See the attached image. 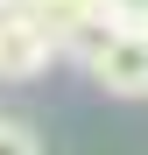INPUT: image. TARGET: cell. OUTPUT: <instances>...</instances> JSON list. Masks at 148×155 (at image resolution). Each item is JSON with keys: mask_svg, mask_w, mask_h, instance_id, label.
<instances>
[{"mask_svg": "<svg viewBox=\"0 0 148 155\" xmlns=\"http://www.w3.org/2000/svg\"><path fill=\"white\" fill-rule=\"evenodd\" d=\"M57 57H64V49L49 42V28L35 21V7H28V0L0 7V78H7V85H28V78H42Z\"/></svg>", "mask_w": 148, "mask_h": 155, "instance_id": "cell-1", "label": "cell"}, {"mask_svg": "<svg viewBox=\"0 0 148 155\" xmlns=\"http://www.w3.org/2000/svg\"><path fill=\"white\" fill-rule=\"evenodd\" d=\"M92 85L113 99H148V28H120L92 57Z\"/></svg>", "mask_w": 148, "mask_h": 155, "instance_id": "cell-2", "label": "cell"}, {"mask_svg": "<svg viewBox=\"0 0 148 155\" xmlns=\"http://www.w3.org/2000/svg\"><path fill=\"white\" fill-rule=\"evenodd\" d=\"M0 155H42V134L28 120H7V113H0Z\"/></svg>", "mask_w": 148, "mask_h": 155, "instance_id": "cell-3", "label": "cell"}, {"mask_svg": "<svg viewBox=\"0 0 148 155\" xmlns=\"http://www.w3.org/2000/svg\"><path fill=\"white\" fill-rule=\"evenodd\" d=\"M120 28H148V0H106Z\"/></svg>", "mask_w": 148, "mask_h": 155, "instance_id": "cell-4", "label": "cell"}, {"mask_svg": "<svg viewBox=\"0 0 148 155\" xmlns=\"http://www.w3.org/2000/svg\"><path fill=\"white\" fill-rule=\"evenodd\" d=\"M0 7H14V0H0Z\"/></svg>", "mask_w": 148, "mask_h": 155, "instance_id": "cell-5", "label": "cell"}]
</instances>
